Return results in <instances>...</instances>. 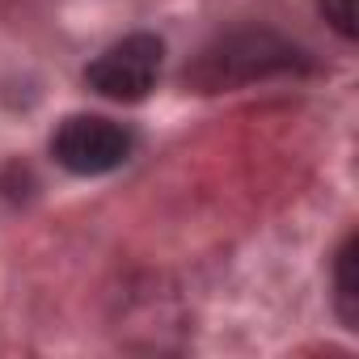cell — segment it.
I'll return each instance as SVG.
<instances>
[{
	"instance_id": "obj_1",
	"label": "cell",
	"mask_w": 359,
	"mask_h": 359,
	"mask_svg": "<svg viewBox=\"0 0 359 359\" xmlns=\"http://www.w3.org/2000/svg\"><path fill=\"white\" fill-rule=\"evenodd\" d=\"M304 68H309V51L296 47L292 39L275 30H237L203 47L199 60L187 64L182 81L199 93H220V89H237V85L304 72Z\"/></svg>"
},
{
	"instance_id": "obj_2",
	"label": "cell",
	"mask_w": 359,
	"mask_h": 359,
	"mask_svg": "<svg viewBox=\"0 0 359 359\" xmlns=\"http://www.w3.org/2000/svg\"><path fill=\"white\" fill-rule=\"evenodd\" d=\"M135 152V131L106 114H68L51 131V161L72 177H106Z\"/></svg>"
},
{
	"instance_id": "obj_3",
	"label": "cell",
	"mask_w": 359,
	"mask_h": 359,
	"mask_svg": "<svg viewBox=\"0 0 359 359\" xmlns=\"http://www.w3.org/2000/svg\"><path fill=\"white\" fill-rule=\"evenodd\" d=\"M161 64H165V39L152 30H135V34H123L118 43H110L102 55L89 60L85 85L106 102L131 106L156 89Z\"/></svg>"
},
{
	"instance_id": "obj_4",
	"label": "cell",
	"mask_w": 359,
	"mask_h": 359,
	"mask_svg": "<svg viewBox=\"0 0 359 359\" xmlns=\"http://www.w3.org/2000/svg\"><path fill=\"white\" fill-rule=\"evenodd\" d=\"M355 233L342 237L338 254H334V313L342 321V330H359V279H355Z\"/></svg>"
},
{
	"instance_id": "obj_5",
	"label": "cell",
	"mask_w": 359,
	"mask_h": 359,
	"mask_svg": "<svg viewBox=\"0 0 359 359\" xmlns=\"http://www.w3.org/2000/svg\"><path fill=\"white\" fill-rule=\"evenodd\" d=\"M317 9L342 43H355V0H317Z\"/></svg>"
}]
</instances>
